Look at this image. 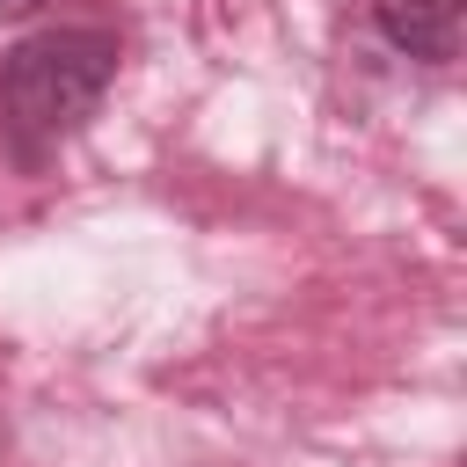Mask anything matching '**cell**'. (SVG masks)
<instances>
[{
	"instance_id": "6da1fadb",
	"label": "cell",
	"mask_w": 467,
	"mask_h": 467,
	"mask_svg": "<svg viewBox=\"0 0 467 467\" xmlns=\"http://www.w3.org/2000/svg\"><path fill=\"white\" fill-rule=\"evenodd\" d=\"M117 80V36L109 29H44L22 36L0 66V124L15 139L22 161H36L44 146L73 139L95 102Z\"/></svg>"
},
{
	"instance_id": "7a4b0ae2",
	"label": "cell",
	"mask_w": 467,
	"mask_h": 467,
	"mask_svg": "<svg viewBox=\"0 0 467 467\" xmlns=\"http://www.w3.org/2000/svg\"><path fill=\"white\" fill-rule=\"evenodd\" d=\"M372 29L423 58V66H445L460 58V29H467V0H372Z\"/></svg>"
}]
</instances>
